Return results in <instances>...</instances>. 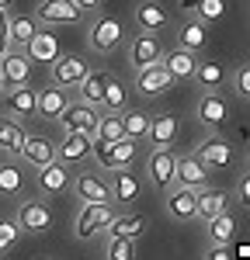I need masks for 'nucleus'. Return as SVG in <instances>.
<instances>
[{
    "mask_svg": "<svg viewBox=\"0 0 250 260\" xmlns=\"http://www.w3.org/2000/svg\"><path fill=\"white\" fill-rule=\"evenodd\" d=\"M108 77H111V73L87 70V73H83V80L77 83V94H80V101H87V104H98V108H101V94H104V83H108Z\"/></svg>",
    "mask_w": 250,
    "mask_h": 260,
    "instance_id": "31",
    "label": "nucleus"
},
{
    "mask_svg": "<svg viewBox=\"0 0 250 260\" xmlns=\"http://www.w3.org/2000/svg\"><path fill=\"white\" fill-rule=\"evenodd\" d=\"M70 184H73V170H70V163H63V160H49L35 174V187H39L42 198H56L63 191H70Z\"/></svg>",
    "mask_w": 250,
    "mask_h": 260,
    "instance_id": "5",
    "label": "nucleus"
},
{
    "mask_svg": "<svg viewBox=\"0 0 250 260\" xmlns=\"http://www.w3.org/2000/svg\"><path fill=\"white\" fill-rule=\"evenodd\" d=\"M0 94H4V77H0Z\"/></svg>",
    "mask_w": 250,
    "mask_h": 260,
    "instance_id": "49",
    "label": "nucleus"
},
{
    "mask_svg": "<svg viewBox=\"0 0 250 260\" xmlns=\"http://www.w3.org/2000/svg\"><path fill=\"white\" fill-rule=\"evenodd\" d=\"M146 139H149V146L153 149H164V146H174V139H177V118L167 111V115H153V121H149V132H146Z\"/></svg>",
    "mask_w": 250,
    "mask_h": 260,
    "instance_id": "26",
    "label": "nucleus"
},
{
    "mask_svg": "<svg viewBox=\"0 0 250 260\" xmlns=\"http://www.w3.org/2000/svg\"><path fill=\"white\" fill-rule=\"evenodd\" d=\"M32 18L39 21V24H80L87 18V11H83L77 0H39V7H35V14Z\"/></svg>",
    "mask_w": 250,
    "mask_h": 260,
    "instance_id": "2",
    "label": "nucleus"
},
{
    "mask_svg": "<svg viewBox=\"0 0 250 260\" xmlns=\"http://www.w3.org/2000/svg\"><path fill=\"white\" fill-rule=\"evenodd\" d=\"M66 104H70V90H66V87H56V83H49L45 90H39V98H35V118L56 121L63 111H66Z\"/></svg>",
    "mask_w": 250,
    "mask_h": 260,
    "instance_id": "17",
    "label": "nucleus"
},
{
    "mask_svg": "<svg viewBox=\"0 0 250 260\" xmlns=\"http://www.w3.org/2000/svg\"><path fill=\"white\" fill-rule=\"evenodd\" d=\"M170 83H174V77L164 70V62H149L143 70H136V90L143 98H160L170 90Z\"/></svg>",
    "mask_w": 250,
    "mask_h": 260,
    "instance_id": "14",
    "label": "nucleus"
},
{
    "mask_svg": "<svg viewBox=\"0 0 250 260\" xmlns=\"http://www.w3.org/2000/svg\"><path fill=\"white\" fill-rule=\"evenodd\" d=\"M35 98H39V90H32L28 83H21V87H4L0 104H4V111L11 118H32L35 115Z\"/></svg>",
    "mask_w": 250,
    "mask_h": 260,
    "instance_id": "13",
    "label": "nucleus"
},
{
    "mask_svg": "<svg viewBox=\"0 0 250 260\" xmlns=\"http://www.w3.org/2000/svg\"><path fill=\"white\" fill-rule=\"evenodd\" d=\"M94 139H104V142L125 139L122 115H118V111H101V121H98V128H94Z\"/></svg>",
    "mask_w": 250,
    "mask_h": 260,
    "instance_id": "38",
    "label": "nucleus"
},
{
    "mask_svg": "<svg viewBox=\"0 0 250 260\" xmlns=\"http://www.w3.org/2000/svg\"><path fill=\"white\" fill-rule=\"evenodd\" d=\"M205 260H236V257H233V250H229L226 243H212V250L205 253Z\"/></svg>",
    "mask_w": 250,
    "mask_h": 260,
    "instance_id": "43",
    "label": "nucleus"
},
{
    "mask_svg": "<svg viewBox=\"0 0 250 260\" xmlns=\"http://www.w3.org/2000/svg\"><path fill=\"white\" fill-rule=\"evenodd\" d=\"M233 90H236L240 98H250V66H236V73H233Z\"/></svg>",
    "mask_w": 250,
    "mask_h": 260,
    "instance_id": "42",
    "label": "nucleus"
},
{
    "mask_svg": "<svg viewBox=\"0 0 250 260\" xmlns=\"http://www.w3.org/2000/svg\"><path fill=\"white\" fill-rule=\"evenodd\" d=\"M198 156L208 163V167H229L233 163V146L219 136H208L202 146H198Z\"/></svg>",
    "mask_w": 250,
    "mask_h": 260,
    "instance_id": "30",
    "label": "nucleus"
},
{
    "mask_svg": "<svg viewBox=\"0 0 250 260\" xmlns=\"http://www.w3.org/2000/svg\"><path fill=\"white\" fill-rule=\"evenodd\" d=\"M21 142H24V128L18 118H0V156L18 160Z\"/></svg>",
    "mask_w": 250,
    "mask_h": 260,
    "instance_id": "28",
    "label": "nucleus"
},
{
    "mask_svg": "<svg viewBox=\"0 0 250 260\" xmlns=\"http://www.w3.org/2000/svg\"><path fill=\"white\" fill-rule=\"evenodd\" d=\"M77 4H80V7H83V11H87V14H94V11L101 7L104 0H77Z\"/></svg>",
    "mask_w": 250,
    "mask_h": 260,
    "instance_id": "46",
    "label": "nucleus"
},
{
    "mask_svg": "<svg viewBox=\"0 0 250 260\" xmlns=\"http://www.w3.org/2000/svg\"><path fill=\"white\" fill-rule=\"evenodd\" d=\"M108 187H111V205H136L139 194H143V184L139 177L132 174V167H125V170H111V180H108Z\"/></svg>",
    "mask_w": 250,
    "mask_h": 260,
    "instance_id": "12",
    "label": "nucleus"
},
{
    "mask_svg": "<svg viewBox=\"0 0 250 260\" xmlns=\"http://www.w3.org/2000/svg\"><path fill=\"white\" fill-rule=\"evenodd\" d=\"M160 56H164V42H160L157 31H139V35H132V42H129V62H132L136 70H143L149 62H160Z\"/></svg>",
    "mask_w": 250,
    "mask_h": 260,
    "instance_id": "10",
    "label": "nucleus"
},
{
    "mask_svg": "<svg viewBox=\"0 0 250 260\" xmlns=\"http://www.w3.org/2000/svg\"><path fill=\"white\" fill-rule=\"evenodd\" d=\"M146 170H149V184H153V187H160V191H167V187H174V184H177V156H174L167 146L149 153Z\"/></svg>",
    "mask_w": 250,
    "mask_h": 260,
    "instance_id": "9",
    "label": "nucleus"
},
{
    "mask_svg": "<svg viewBox=\"0 0 250 260\" xmlns=\"http://www.w3.org/2000/svg\"><path fill=\"white\" fill-rule=\"evenodd\" d=\"M0 160H4V156H0Z\"/></svg>",
    "mask_w": 250,
    "mask_h": 260,
    "instance_id": "51",
    "label": "nucleus"
},
{
    "mask_svg": "<svg viewBox=\"0 0 250 260\" xmlns=\"http://www.w3.org/2000/svg\"><path fill=\"white\" fill-rule=\"evenodd\" d=\"M195 205H198V191L184 187V184H174L167 187V215L177 222H191L195 219Z\"/></svg>",
    "mask_w": 250,
    "mask_h": 260,
    "instance_id": "16",
    "label": "nucleus"
},
{
    "mask_svg": "<svg viewBox=\"0 0 250 260\" xmlns=\"http://www.w3.org/2000/svg\"><path fill=\"white\" fill-rule=\"evenodd\" d=\"M24 52H28V59L32 62H52L56 56H59V39L52 35V31H35L32 35V42L24 45Z\"/></svg>",
    "mask_w": 250,
    "mask_h": 260,
    "instance_id": "27",
    "label": "nucleus"
},
{
    "mask_svg": "<svg viewBox=\"0 0 250 260\" xmlns=\"http://www.w3.org/2000/svg\"><path fill=\"white\" fill-rule=\"evenodd\" d=\"M208 167L198 153H188V156H177V184H184V187H195V191H202L208 187Z\"/></svg>",
    "mask_w": 250,
    "mask_h": 260,
    "instance_id": "19",
    "label": "nucleus"
},
{
    "mask_svg": "<svg viewBox=\"0 0 250 260\" xmlns=\"http://www.w3.org/2000/svg\"><path fill=\"white\" fill-rule=\"evenodd\" d=\"M14 7V0H0V11H11Z\"/></svg>",
    "mask_w": 250,
    "mask_h": 260,
    "instance_id": "48",
    "label": "nucleus"
},
{
    "mask_svg": "<svg viewBox=\"0 0 250 260\" xmlns=\"http://www.w3.org/2000/svg\"><path fill=\"white\" fill-rule=\"evenodd\" d=\"M21 240V229H18V222H11V219H0V257L4 253H11L14 246H18Z\"/></svg>",
    "mask_w": 250,
    "mask_h": 260,
    "instance_id": "41",
    "label": "nucleus"
},
{
    "mask_svg": "<svg viewBox=\"0 0 250 260\" xmlns=\"http://www.w3.org/2000/svg\"><path fill=\"white\" fill-rule=\"evenodd\" d=\"M208 42H212V31H208L205 21L198 18H188L184 24H177V45L181 49H188V52H202V49H208Z\"/></svg>",
    "mask_w": 250,
    "mask_h": 260,
    "instance_id": "21",
    "label": "nucleus"
},
{
    "mask_svg": "<svg viewBox=\"0 0 250 260\" xmlns=\"http://www.w3.org/2000/svg\"><path fill=\"white\" fill-rule=\"evenodd\" d=\"M56 121L63 125V132H87V136H94V128L101 121V108L98 104H87V101H70L66 111Z\"/></svg>",
    "mask_w": 250,
    "mask_h": 260,
    "instance_id": "4",
    "label": "nucleus"
},
{
    "mask_svg": "<svg viewBox=\"0 0 250 260\" xmlns=\"http://www.w3.org/2000/svg\"><path fill=\"white\" fill-rule=\"evenodd\" d=\"M247 167H250V153H247Z\"/></svg>",
    "mask_w": 250,
    "mask_h": 260,
    "instance_id": "50",
    "label": "nucleus"
},
{
    "mask_svg": "<svg viewBox=\"0 0 250 260\" xmlns=\"http://www.w3.org/2000/svg\"><path fill=\"white\" fill-rule=\"evenodd\" d=\"M132 21H136L139 31H157V35L170 28V18H167V11L157 4V0H143V4L132 11Z\"/></svg>",
    "mask_w": 250,
    "mask_h": 260,
    "instance_id": "22",
    "label": "nucleus"
},
{
    "mask_svg": "<svg viewBox=\"0 0 250 260\" xmlns=\"http://www.w3.org/2000/svg\"><path fill=\"white\" fill-rule=\"evenodd\" d=\"M191 80H198L202 90H223V87H226V70L215 59H205V62L195 66V77H191Z\"/></svg>",
    "mask_w": 250,
    "mask_h": 260,
    "instance_id": "32",
    "label": "nucleus"
},
{
    "mask_svg": "<svg viewBox=\"0 0 250 260\" xmlns=\"http://www.w3.org/2000/svg\"><path fill=\"white\" fill-rule=\"evenodd\" d=\"M125 39V28L118 18H108V14H98V18L90 21V31H87V45L94 49V52H111L118 42Z\"/></svg>",
    "mask_w": 250,
    "mask_h": 260,
    "instance_id": "6",
    "label": "nucleus"
},
{
    "mask_svg": "<svg viewBox=\"0 0 250 260\" xmlns=\"http://www.w3.org/2000/svg\"><path fill=\"white\" fill-rule=\"evenodd\" d=\"M195 118L202 121L208 132H215V128L226 125V118H229L226 98H223L219 90H202V98H198V104H195Z\"/></svg>",
    "mask_w": 250,
    "mask_h": 260,
    "instance_id": "8",
    "label": "nucleus"
},
{
    "mask_svg": "<svg viewBox=\"0 0 250 260\" xmlns=\"http://www.w3.org/2000/svg\"><path fill=\"white\" fill-rule=\"evenodd\" d=\"M160 62H164V70L174 77V80H191V77H195V66H198V56L177 45V49L164 52V56H160Z\"/></svg>",
    "mask_w": 250,
    "mask_h": 260,
    "instance_id": "23",
    "label": "nucleus"
},
{
    "mask_svg": "<svg viewBox=\"0 0 250 260\" xmlns=\"http://www.w3.org/2000/svg\"><path fill=\"white\" fill-rule=\"evenodd\" d=\"M205 233H208V240H212V243H226V246H229V240L236 236V219H233L229 212H219V215L208 219Z\"/></svg>",
    "mask_w": 250,
    "mask_h": 260,
    "instance_id": "37",
    "label": "nucleus"
},
{
    "mask_svg": "<svg viewBox=\"0 0 250 260\" xmlns=\"http://www.w3.org/2000/svg\"><path fill=\"white\" fill-rule=\"evenodd\" d=\"M226 212V194L223 191H212V187H202L198 191V205H195V219L208 222L212 215Z\"/></svg>",
    "mask_w": 250,
    "mask_h": 260,
    "instance_id": "35",
    "label": "nucleus"
},
{
    "mask_svg": "<svg viewBox=\"0 0 250 260\" xmlns=\"http://www.w3.org/2000/svg\"><path fill=\"white\" fill-rule=\"evenodd\" d=\"M104 257L108 260H136V240L108 236V243H104Z\"/></svg>",
    "mask_w": 250,
    "mask_h": 260,
    "instance_id": "40",
    "label": "nucleus"
},
{
    "mask_svg": "<svg viewBox=\"0 0 250 260\" xmlns=\"http://www.w3.org/2000/svg\"><path fill=\"white\" fill-rule=\"evenodd\" d=\"M90 142H94V136H87V132H63L59 146H56V160H63V163L83 160L90 153Z\"/></svg>",
    "mask_w": 250,
    "mask_h": 260,
    "instance_id": "24",
    "label": "nucleus"
},
{
    "mask_svg": "<svg viewBox=\"0 0 250 260\" xmlns=\"http://www.w3.org/2000/svg\"><path fill=\"white\" fill-rule=\"evenodd\" d=\"M90 153H94L98 167H104V170H125V167L136 163V139H129V136L115 139V142L94 139L90 142Z\"/></svg>",
    "mask_w": 250,
    "mask_h": 260,
    "instance_id": "1",
    "label": "nucleus"
},
{
    "mask_svg": "<svg viewBox=\"0 0 250 260\" xmlns=\"http://www.w3.org/2000/svg\"><path fill=\"white\" fill-rule=\"evenodd\" d=\"M191 14H195L198 21H205V24L223 21V18H226V0H195Z\"/></svg>",
    "mask_w": 250,
    "mask_h": 260,
    "instance_id": "39",
    "label": "nucleus"
},
{
    "mask_svg": "<svg viewBox=\"0 0 250 260\" xmlns=\"http://www.w3.org/2000/svg\"><path fill=\"white\" fill-rule=\"evenodd\" d=\"M70 187L77 191V198L83 205H111V187L101 174H73Z\"/></svg>",
    "mask_w": 250,
    "mask_h": 260,
    "instance_id": "11",
    "label": "nucleus"
},
{
    "mask_svg": "<svg viewBox=\"0 0 250 260\" xmlns=\"http://www.w3.org/2000/svg\"><path fill=\"white\" fill-rule=\"evenodd\" d=\"M83 73H87V62L80 56H56L49 62V77L56 87H77L83 80Z\"/></svg>",
    "mask_w": 250,
    "mask_h": 260,
    "instance_id": "18",
    "label": "nucleus"
},
{
    "mask_svg": "<svg viewBox=\"0 0 250 260\" xmlns=\"http://www.w3.org/2000/svg\"><path fill=\"white\" fill-rule=\"evenodd\" d=\"M7 28H11V11H0V39H7Z\"/></svg>",
    "mask_w": 250,
    "mask_h": 260,
    "instance_id": "45",
    "label": "nucleus"
},
{
    "mask_svg": "<svg viewBox=\"0 0 250 260\" xmlns=\"http://www.w3.org/2000/svg\"><path fill=\"white\" fill-rule=\"evenodd\" d=\"M24 194V174L18 163L0 160V198H21Z\"/></svg>",
    "mask_w": 250,
    "mask_h": 260,
    "instance_id": "34",
    "label": "nucleus"
},
{
    "mask_svg": "<svg viewBox=\"0 0 250 260\" xmlns=\"http://www.w3.org/2000/svg\"><path fill=\"white\" fill-rule=\"evenodd\" d=\"M146 233V219L139 212H115L108 222V236H125V240H139Z\"/></svg>",
    "mask_w": 250,
    "mask_h": 260,
    "instance_id": "25",
    "label": "nucleus"
},
{
    "mask_svg": "<svg viewBox=\"0 0 250 260\" xmlns=\"http://www.w3.org/2000/svg\"><path fill=\"white\" fill-rule=\"evenodd\" d=\"M18 160L24 163V167H45L49 160H56V142H49L45 136H28L24 132V142H21V153Z\"/></svg>",
    "mask_w": 250,
    "mask_h": 260,
    "instance_id": "20",
    "label": "nucleus"
},
{
    "mask_svg": "<svg viewBox=\"0 0 250 260\" xmlns=\"http://www.w3.org/2000/svg\"><path fill=\"white\" fill-rule=\"evenodd\" d=\"M0 77L4 87H21V83L32 80V59L24 49H7V56L0 59Z\"/></svg>",
    "mask_w": 250,
    "mask_h": 260,
    "instance_id": "15",
    "label": "nucleus"
},
{
    "mask_svg": "<svg viewBox=\"0 0 250 260\" xmlns=\"http://www.w3.org/2000/svg\"><path fill=\"white\" fill-rule=\"evenodd\" d=\"M118 115H122V125H125V136H129V139H136V142L146 139L149 121H153L149 111H143V108H122Z\"/></svg>",
    "mask_w": 250,
    "mask_h": 260,
    "instance_id": "33",
    "label": "nucleus"
},
{
    "mask_svg": "<svg viewBox=\"0 0 250 260\" xmlns=\"http://www.w3.org/2000/svg\"><path fill=\"white\" fill-rule=\"evenodd\" d=\"M18 229L21 233H32V236H42V233H49L52 229V222H56V215H52V208H49V201L42 198H28L18 205Z\"/></svg>",
    "mask_w": 250,
    "mask_h": 260,
    "instance_id": "3",
    "label": "nucleus"
},
{
    "mask_svg": "<svg viewBox=\"0 0 250 260\" xmlns=\"http://www.w3.org/2000/svg\"><path fill=\"white\" fill-rule=\"evenodd\" d=\"M236 201H240L243 208H250V174H243L240 184H236Z\"/></svg>",
    "mask_w": 250,
    "mask_h": 260,
    "instance_id": "44",
    "label": "nucleus"
},
{
    "mask_svg": "<svg viewBox=\"0 0 250 260\" xmlns=\"http://www.w3.org/2000/svg\"><path fill=\"white\" fill-rule=\"evenodd\" d=\"M101 108L104 111H122V108H129V87L118 77H108L104 94H101Z\"/></svg>",
    "mask_w": 250,
    "mask_h": 260,
    "instance_id": "36",
    "label": "nucleus"
},
{
    "mask_svg": "<svg viewBox=\"0 0 250 260\" xmlns=\"http://www.w3.org/2000/svg\"><path fill=\"white\" fill-rule=\"evenodd\" d=\"M115 215V205H83L77 212V222H73V236L77 240H90L108 229V222Z\"/></svg>",
    "mask_w": 250,
    "mask_h": 260,
    "instance_id": "7",
    "label": "nucleus"
},
{
    "mask_svg": "<svg viewBox=\"0 0 250 260\" xmlns=\"http://www.w3.org/2000/svg\"><path fill=\"white\" fill-rule=\"evenodd\" d=\"M7 49H11V45H7V39H0V59L7 56Z\"/></svg>",
    "mask_w": 250,
    "mask_h": 260,
    "instance_id": "47",
    "label": "nucleus"
},
{
    "mask_svg": "<svg viewBox=\"0 0 250 260\" xmlns=\"http://www.w3.org/2000/svg\"><path fill=\"white\" fill-rule=\"evenodd\" d=\"M42 24L32 14H11V28H7V45L11 49H24L28 42H32V35L39 31Z\"/></svg>",
    "mask_w": 250,
    "mask_h": 260,
    "instance_id": "29",
    "label": "nucleus"
}]
</instances>
